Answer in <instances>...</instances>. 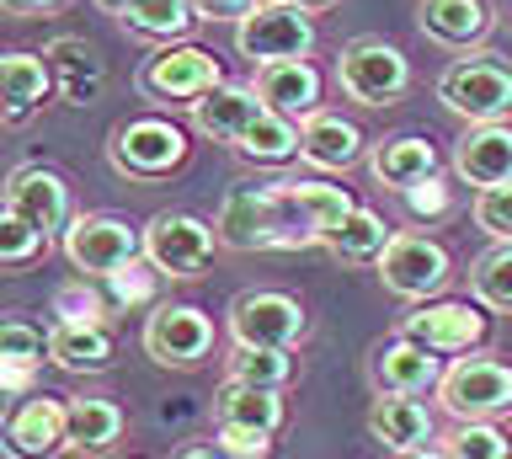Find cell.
I'll list each match as a JSON object with an SVG mask.
<instances>
[{"mask_svg":"<svg viewBox=\"0 0 512 459\" xmlns=\"http://www.w3.org/2000/svg\"><path fill=\"white\" fill-rule=\"evenodd\" d=\"M219 246L230 251H272V246H315V235L294 219L278 187H240L219 203Z\"/></svg>","mask_w":512,"mask_h":459,"instance_id":"6da1fadb","label":"cell"},{"mask_svg":"<svg viewBox=\"0 0 512 459\" xmlns=\"http://www.w3.org/2000/svg\"><path fill=\"white\" fill-rule=\"evenodd\" d=\"M262 113H267V107H262V97H256V86L224 81V86L208 91V97L192 102V129L208 134V139H219V145H240V134H246Z\"/></svg>","mask_w":512,"mask_h":459,"instance_id":"44dd1931","label":"cell"},{"mask_svg":"<svg viewBox=\"0 0 512 459\" xmlns=\"http://www.w3.org/2000/svg\"><path fill=\"white\" fill-rule=\"evenodd\" d=\"M112 358H118V342L102 321L91 315H70V321L48 326V363L64 374H107Z\"/></svg>","mask_w":512,"mask_h":459,"instance_id":"e0dca14e","label":"cell"},{"mask_svg":"<svg viewBox=\"0 0 512 459\" xmlns=\"http://www.w3.org/2000/svg\"><path fill=\"white\" fill-rule=\"evenodd\" d=\"M368 433H374L384 449L411 454V449H427V443L438 438V422H432V411L416 401V395H379V401L368 406Z\"/></svg>","mask_w":512,"mask_h":459,"instance_id":"603a6c76","label":"cell"},{"mask_svg":"<svg viewBox=\"0 0 512 459\" xmlns=\"http://www.w3.org/2000/svg\"><path fill=\"white\" fill-rule=\"evenodd\" d=\"M283 6H299V11H326V6H336V0H283Z\"/></svg>","mask_w":512,"mask_h":459,"instance_id":"ee69618b","label":"cell"},{"mask_svg":"<svg viewBox=\"0 0 512 459\" xmlns=\"http://www.w3.org/2000/svg\"><path fill=\"white\" fill-rule=\"evenodd\" d=\"M390 241H395V230L384 225V219H379L374 209H363V203H358V209H352V214H347L342 225H336V230H331L320 246H326L336 262H347V267H363V262H379V257H384V246H390Z\"/></svg>","mask_w":512,"mask_h":459,"instance_id":"f1b7e54d","label":"cell"},{"mask_svg":"<svg viewBox=\"0 0 512 459\" xmlns=\"http://www.w3.org/2000/svg\"><path fill=\"white\" fill-rule=\"evenodd\" d=\"M416 22L443 49H475V43H486L496 17L486 0H416Z\"/></svg>","mask_w":512,"mask_h":459,"instance_id":"7402d4cb","label":"cell"},{"mask_svg":"<svg viewBox=\"0 0 512 459\" xmlns=\"http://www.w3.org/2000/svg\"><path fill=\"white\" fill-rule=\"evenodd\" d=\"M224 363H230L224 379H240L256 390H288V379H294V353H283V347H230Z\"/></svg>","mask_w":512,"mask_h":459,"instance_id":"1f68e13d","label":"cell"},{"mask_svg":"<svg viewBox=\"0 0 512 459\" xmlns=\"http://www.w3.org/2000/svg\"><path fill=\"white\" fill-rule=\"evenodd\" d=\"M395 459H454V454H448V449H432V443H427V449H411V454H395Z\"/></svg>","mask_w":512,"mask_h":459,"instance_id":"7bdbcfd3","label":"cell"},{"mask_svg":"<svg viewBox=\"0 0 512 459\" xmlns=\"http://www.w3.org/2000/svg\"><path fill=\"white\" fill-rule=\"evenodd\" d=\"M64 257L86 278H118L123 267L144 257V230H134L118 214H75L64 230Z\"/></svg>","mask_w":512,"mask_h":459,"instance_id":"ba28073f","label":"cell"},{"mask_svg":"<svg viewBox=\"0 0 512 459\" xmlns=\"http://www.w3.org/2000/svg\"><path fill=\"white\" fill-rule=\"evenodd\" d=\"M400 198H406V209H411L416 219H443L448 209H454V198H448V187H443V177H438V171H432L427 182L406 187Z\"/></svg>","mask_w":512,"mask_h":459,"instance_id":"74e56055","label":"cell"},{"mask_svg":"<svg viewBox=\"0 0 512 459\" xmlns=\"http://www.w3.org/2000/svg\"><path fill=\"white\" fill-rule=\"evenodd\" d=\"M438 358L443 353H432V347H422V342L395 337L368 358V385H374L379 395H427V390H438V379H443Z\"/></svg>","mask_w":512,"mask_h":459,"instance_id":"2e32d148","label":"cell"},{"mask_svg":"<svg viewBox=\"0 0 512 459\" xmlns=\"http://www.w3.org/2000/svg\"><path fill=\"white\" fill-rule=\"evenodd\" d=\"M214 86H224V70L208 49H198V43H166V49L150 54L139 70V91L155 102H187L192 107Z\"/></svg>","mask_w":512,"mask_h":459,"instance_id":"7c38bea8","label":"cell"},{"mask_svg":"<svg viewBox=\"0 0 512 459\" xmlns=\"http://www.w3.org/2000/svg\"><path fill=\"white\" fill-rule=\"evenodd\" d=\"M470 294L491 310H512V246H491L470 262Z\"/></svg>","mask_w":512,"mask_h":459,"instance_id":"e575fe53","label":"cell"},{"mask_svg":"<svg viewBox=\"0 0 512 459\" xmlns=\"http://www.w3.org/2000/svg\"><path fill=\"white\" fill-rule=\"evenodd\" d=\"M283 422H288L283 390H256V385H240V379H224L219 395H214V427L219 433H267V438H278Z\"/></svg>","mask_w":512,"mask_h":459,"instance_id":"d6986e66","label":"cell"},{"mask_svg":"<svg viewBox=\"0 0 512 459\" xmlns=\"http://www.w3.org/2000/svg\"><path fill=\"white\" fill-rule=\"evenodd\" d=\"M128 459H139V454H128Z\"/></svg>","mask_w":512,"mask_h":459,"instance_id":"bcb514c9","label":"cell"},{"mask_svg":"<svg viewBox=\"0 0 512 459\" xmlns=\"http://www.w3.org/2000/svg\"><path fill=\"white\" fill-rule=\"evenodd\" d=\"M336 86L358 107H390L411 91V59L384 38H352L336 59Z\"/></svg>","mask_w":512,"mask_h":459,"instance_id":"3957f363","label":"cell"},{"mask_svg":"<svg viewBox=\"0 0 512 459\" xmlns=\"http://www.w3.org/2000/svg\"><path fill=\"white\" fill-rule=\"evenodd\" d=\"M256 0H192V11H198V22H240Z\"/></svg>","mask_w":512,"mask_h":459,"instance_id":"ab89813d","label":"cell"},{"mask_svg":"<svg viewBox=\"0 0 512 459\" xmlns=\"http://www.w3.org/2000/svg\"><path fill=\"white\" fill-rule=\"evenodd\" d=\"M368 171H374L379 187L406 193V187L427 182L432 171H438V150H432V139H422V134H395V139H379V145L368 150Z\"/></svg>","mask_w":512,"mask_h":459,"instance_id":"d4e9b609","label":"cell"},{"mask_svg":"<svg viewBox=\"0 0 512 459\" xmlns=\"http://www.w3.org/2000/svg\"><path fill=\"white\" fill-rule=\"evenodd\" d=\"M400 337L432 353H480V342L491 337V315H480L470 299H427L411 315H400Z\"/></svg>","mask_w":512,"mask_h":459,"instance_id":"4fadbf2b","label":"cell"},{"mask_svg":"<svg viewBox=\"0 0 512 459\" xmlns=\"http://www.w3.org/2000/svg\"><path fill=\"white\" fill-rule=\"evenodd\" d=\"M38 363H48V331H38L32 321H22V315H6L0 321V379H22L32 374Z\"/></svg>","mask_w":512,"mask_h":459,"instance_id":"d6a6232c","label":"cell"},{"mask_svg":"<svg viewBox=\"0 0 512 459\" xmlns=\"http://www.w3.org/2000/svg\"><path fill=\"white\" fill-rule=\"evenodd\" d=\"M123 406L118 401H96V395H80V401H64V443H70V454H112V443L123 438Z\"/></svg>","mask_w":512,"mask_h":459,"instance_id":"484cf974","label":"cell"},{"mask_svg":"<svg viewBox=\"0 0 512 459\" xmlns=\"http://www.w3.org/2000/svg\"><path fill=\"white\" fill-rule=\"evenodd\" d=\"M299 155L310 161L315 171H352L363 161V134L352 129L342 113H310L299 123Z\"/></svg>","mask_w":512,"mask_h":459,"instance_id":"cb8c5ba5","label":"cell"},{"mask_svg":"<svg viewBox=\"0 0 512 459\" xmlns=\"http://www.w3.org/2000/svg\"><path fill=\"white\" fill-rule=\"evenodd\" d=\"M235 49L251 65H272V59H304L315 49V22L310 11L283 6V0H256L246 17L235 22Z\"/></svg>","mask_w":512,"mask_h":459,"instance_id":"30bf717a","label":"cell"},{"mask_svg":"<svg viewBox=\"0 0 512 459\" xmlns=\"http://www.w3.org/2000/svg\"><path fill=\"white\" fill-rule=\"evenodd\" d=\"M6 209H16L32 230H43L48 241L70 230V182L48 166H16L6 177V193H0Z\"/></svg>","mask_w":512,"mask_h":459,"instance_id":"9a60e30c","label":"cell"},{"mask_svg":"<svg viewBox=\"0 0 512 459\" xmlns=\"http://www.w3.org/2000/svg\"><path fill=\"white\" fill-rule=\"evenodd\" d=\"M256 97H262L267 113H283L304 123L310 113H320V75L310 59H272V65H256Z\"/></svg>","mask_w":512,"mask_h":459,"instance_id":"ac0fdd59","label":"cell"},{"mask_svg":"<svg viewBox=\"0 0 512 459\" xmlns=\"http://www.w3.org/2000/svg\"><path fill=\"white\" fill-rule=\"evenodd\" d=\"M454 171L475 187H507L512 182V129L507 123H470V134L454 145Z\"/></svg>","mask_w":512,"mask_h":459,"instance_id":"ffe728a7","label":"cell"},{"mask_svg":"<svg viewBox=\"0 0 512 459\" xmlns=\"http://www.w3.org/2000/svg\"><path fill=\"white\" fill-rule=\"evenodd\" d=\"M470 219L496 246H512V182L507 187H480L475 203H470Z\"/></svg>","mask_w":512,"mask_h":459,"instance_id":"8d00e7d4","label":"cell"},{"mask_svg":"<svg viewBox=\"0 0 512 459\" xmlns=\"http://www.w3.org/2000/svg\"><path fill=\"white\" fill-rule=\"evenodd\" d=\"M43 251H48V235L0 203V273H22V267L43 262Z\"/></svg>","mask_w":512,"mask_h":459,"instance_id":"836d02e7","label":"cell"},{"mask_svg":"<svg viewBox=\"0 0 512 459\" xmlns=\"http://www.w3.org/2000/svg\"><path fill=\"white\" fill-rule=\"evenodd\" d=\"M438 102L464 123H502L512 113V70L496 65L491 54L454 59L438 75Z\"/></svg>","mask_w":512,"mask_h":459,"instance_id":"5b68a950","label":"cell"},{"mask_svg":"<svg viewBox=\"0 0 512 459\" xmlns=\"http://www.w3.org/2000/svg\"><path fill=\"white\" fill-rule=\"evenodd\" d=\"M107 161H112L118 177L160 182L187 161V134L176 129L171 118H128L107 139Z\"/></svg>","mask_w":512,"mask_h":459,"instance_id":"277c9868","label":"cell"},{"mask_svg":"<svg viewBox=\"0 0 512 459\" xmlns=\"http://www.w3.org/2000/svg\"><path fill=\"white\" fill-rule=\"evenodd\" d=\"M48 59H64L70 65V97L80 102V65H86L91 75H102V54L91 49V43H80V38H59L54 49H48Z\"/></svg>","mask_w":512,"mask_h":459,"instance_id":"f35d334b","label":"cell"},{"mask_svg":"<svg viewBox=\"0 0 512 459\" xmlns=\"http://www.w3.org/2000/svg\"><path fill=\"white\" fill-rule=\"evenodd\" d=\"M235 155H240V161H256V166H283V161H294V155H299V123L283 118V113H262L246 134H240Z\"/></svg>","mask_w":512,"mask_h":459,"instance_id":"4dcf8cb0","label":"cell"},{"mask_svg":"<svg viewBox=\"0 0 512 459\" xmlns=\"http://www.w3.org/2000/svg\"><path fill=\"white\" fill-rule=\"evenodd\" d=\"M310 331V315L283 289H246L230 305V342L235 347H283L294 353Z\"/></svg>","mask_w":512,"mask_h":459,"instance_id":"9c48e42d","label":"cell"},{"mask_svg":"<svg viewBox=\"0 0 512 459\" xmlns=\"http://www.w3.org/2000/svg\"><path fill=\"white\" fill-rule=\"evenodd\" d=\"M278 198L294 209V219L315 235V246L342 225V219L358 209V198L347 187H331V182H278Z\"/></svg>","mask_w":512,"mask_h":459,"instance_id":"83f0119b","label":"cell"},{"mask_svg":"<svg viewBox=\"0 0 512 459\" xmlns=\"http://www.w3.org/2000/svg\"><path fill=\"white\" fill-rule=\"evenodd\" d=\"M48 97V59L43 54H0V123H27Z\"/></svg>","mask_w":512,"mask_h":459,"instance_id":"4316f807","label":"cell"},{"mask_svg":"<svg viewBox=\"0 0 512 459\" xmlns=\"http://www.w3.org/2000/svg\"><path fill=\"white\" fill-rule=\"evenodd\" d=\"M374 267H379L384 289H390L395 299H411V305H427V299L443 294L448 278H454L448 246L432 241V235H416V230H400L395 241L384 246V257Z\"/></svg>","mask_w":512,"mask_h":459,"instance_id":"8992f818","label":"cell"},{"mask_svg":"<svg viewBox=\"0 0 512 459\" xmlns=\"http://www.w3.org/2000/svg\"><path fill=\"white\" fill-rule=\"evenodd\" d=\"M438 406L454 422H496L512 411V369L491 353H459L438 379Z\"/></svg>","mask_w":512,"mask_h":459,"instance_id":"7a4b0ae2","label":"cell"},{"mask_svg":"<svg viewBox=\"0 0 512 459\" xmlns=\"http://www.w3.org/2000/svg\"><path fill=\"white\" fill-rule=\"evenodd\" d=\"M134 38H150V43H182L198 22L192 0H134V6L118 17Z\"/></svg>","mask_w":512,"mask_h":459,"instance_id":"f546056e","label":"cell"},{"mask_svg":"<svg viewBox=\"0 0 512 459\" xmlns=\"http://www.w3.org/2000/svg\"><path fill=\"white\" fill-rule=\"evenodd\" d=\"M96 6H102V11H112V17H123V11L134 6V0H96Z\"/></svg>","mask_w":512,"mask_h":459,"instance_id":"f6af8a7d","label":"cell"},{"mask_svg":"<svg viewBox=\"0 0 512 459\" xmlns=\"http://www.w3.org/2000/svg\"><path fill=\"white\" fill-rule=\"evenodd\" d=\"M214 246H219V230L187 209H160L144 225V262L166 278H198L214 262Z\"/></svg>","mask_w":512,"mask_h":459,"instance_id":"52a82bcc","label":"cell"},{"mask_svg":"<svg viewBox=\"0 0 512 459\" xmlns=\"http://www.w3.org/2000/svg\"><path fill=\"white\" fill-rule=\"evenodd\" d=\"M64 401L54 395H22L0 411V454L6 459H54L64 454Z\"/></svg>","mask_w":512,"mask_h":459,"instance_id":"5bb4252c","label":"cell"},{"mask_svg":"<svg viewBox=\"0 0 512 459\" xmlns=\"http://www.w3.org/2000/svg\"><path fill=\"white\" fill-rule=\"evenodd\" d=\"M171 459H235L230 449H224V438L214 433V438H198V443H182Z\"/></svg>","mask_w":512,"mask_h":459,"instance_id":"60d3db41","label":"cell"},{"mask_svg":"<svg viewBox=\"0 0 512 459\" xmlns=\"http://www.w3.org/2000/svg\"><path fill=\"white\" fill-rule=\"evenodd\" d=\"M443 449L454 459H512V438L496 422H454V433H443Z\"/></svg>","mask_w":512,"mask_h":459,"instance_id":"d590c367","label":"cell"},{"mask_svg":"<svg viewBox=\"0 0 512 459\" xmlns=\"http://www.w3.org/2000/svg\"><path fill=\"white\" fill-rule=\"evenodd\" d=\"M139 342L160 369H203L214 353V321L198 305H155Z\"/></svg>","mask_w":512,"mask_h":459,"instance_id":"8fae6325","label":"cell"},{"mask_svg":"<svg viewBox=\"0 0 512 459\" xmlns=\"http://www.w3.org/2000/svg\"><path fill=\"white\" fill-rule=\"evenodd\" d=\"M59 6L64 0H0V11H11V17H48Z\"/></svg>","mask_w":512,"mask_h":459,"instance_id":"b9f144b4","label":"cell"}]
</instances>
